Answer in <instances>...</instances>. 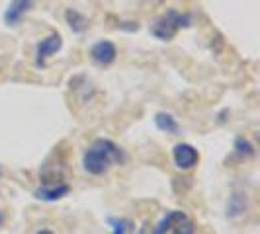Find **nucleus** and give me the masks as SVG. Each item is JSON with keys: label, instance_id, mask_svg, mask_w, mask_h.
Instances as JSON below:
<instances>
[{"label": "nucleus", "instance_id": "nucleus-1", "mask_svg": "<svg viewBox=\"0 0 260 234\" xmlns=\"http://www.w3.org/2000/svg\"><path fill=\"white\" fill-rule=\"evenodd\" d=\"M125 160L123 150L110 139H96L82 154V166L92 176H102L114 164H121Z\"/></svg>", "mask_w": 260, "mask_h": 234}, {"label": "nucleus", "instance_id": "nucleus-2", "mask_svg": "<svg viewBox=\"0 0 260 234\" xmlns=\"http://www.w3.org/2000/svg\"><path fill=\"white\" fill-rule=\"evenodd\" d=\"M190 24H192V18H190L188 14H180V12H176V10H169V12L162 14L155 24H153L151 33H153L155 37L160 39V41H169V39H172L176 33H178V29L190 27Z\"/></svg>", "mask_w": 260, "mask_h": 234}, {"label": "nucleus", "instance_id": "nucleus-3", "mask_svg": "<svg viewBox=\"0 0 260 234\" xmlns=\"http://www.w3.org/2000/svg\"><path fill=\"white\" fill-rule=\"evenodd\" d=\"M61 47H63V37L59 33H51L49 37L41 39L36 45V65L45 66L47 59L57 51H61Z\"/></svg>", "mask_w": 260, "mask_h": 234}, {"label": "nucleus", "instance_id": "nucleus-4", "mask_svg": "<svg viewBox=\"0 0 260 234\" xmlns=\"http://www.w3.org/2000/svg\"><path fill=\"white\" fill-rule=\"evenodd\" d=\"M172 158H174L176 168L190 170V168H194L196 164H198L200 154H198V150H196L192 144L180 143V144H176V146L172 148Z\"/></svg>", "mask_w": 260, "mask_h": 234}, {"label": "nucleus", "instance_id": "nucleus-5", "mask_svg": "<svg viewBox=\"0 0 260 234\" xmlns=\"http://www.w3.org/2000/svg\"><path fill=\"white\" fill-rule=\"evenodd\" d=\"M90 57H92V61H94L96 65L108 66V65H112V63L116 61L117 49H116V45H114L112 41L102 39V41H98V43H94V45H92Z\"/></svg>", "mask_w": 260, "mask_h": 234}, {"label": "nucleus", "instance_id": "nucleus-6", "mask_svg": "<svg viewBox=\"0 0 260 234\" xmlns=\"http://www.w3.org/2000/svg\"><path fill=\"white\" fill-rule=\"evenodd\" d=\"M34 6V0H12L10 6L4 12V22L6 26H18L22 22V18L29 12V8Z\"/></svg>", "mask_w": 260, "mask_h": 234}, {"label": "nucleus", "instance_id": "nucleus-7", "mask_svg": "<svg viewBox=\"0 0 260 234\" xmlns=\"http://www.w3.org/2000/svg\"><path fill=\"white\" fill-rule=\"evenodd\" d=\"M71 191V187L67 183H57V185H43V187H38L34 195L41 199V201H59L63 199L67 193Z\"/></svg>", "mask_w": 260, "mask_h": 234}, {"label": "nucleus", "instance_id": "nucleus-8", "mask_svg": "<svg viewBox=\"0 0 260 234\" xmlns=\"http://www.w3.org/2000/svg\"><path fill=\"white\" fill-rule=\"evenodd\" d=\"M188 219V215L186 213H182V211H169L162 219H160V222L155 226V230H153V234H167L170 232L178 222H182Z\"/></svg>", "mask_w": 260, "mask_h": 234}, {"label": "nucleus", "instance_id": "nucleus-9", "mask_svg": "<svg viewBox=\"0 0 260 234\" xmlns=\"http://www.w3.org/2000/svg\"><path fill=\"white\" fill-rule=\"evenodd\" d=\"M65 18H67L69 27H71L75 33H82V31H86V27H88V20H86V16H82L78 10L69 8V10L65 12Z\"/></svg>", "mask_w": 260, "mask_h": 234}, {"label": "nucleus", "instance_id": "nucleus-10", "mask_svg": "<svg viewBox=\"0 0 260 234\" xmlns=\"http://www.w3.org/2000/svg\"><path fill=\"white\" fill-rule=\"evenodd\" d=\"M247 211V197L243 193H235L231 195V199H229V203H227V217H239V215H243Z\"/></svg>", "mask_w": 260, "mask_h": 234}, {"label": "nucleus", "instance_id": "nucleus-11", "mask_svg": "<svg viewBox=\"0 0 260 234\" xmlns=\"http://www.w3.org/2000/svg\"><path fill=\"white\" fill-rule=\"evenodd\" d=\"M155 123H156V127H158L160 131H165V133L178 135V131H180V125H178V121H176L174 117L170 115V113H156V115H155Z\"/></svg>", "mask_w": 260, "mask_h": 234}, {"label": "nucleus", "instance_id": "nucleus-12", "mask_svg": "<svg viewBox=\"0 0 260 234\" xmlns=\"http://www.w3.org/2000/svg\"><path fill=\"white\" fill-rule=\"evenodd\" d=\"M235 152L239 156H252L254 154V146L252 143L245 139V137H239L237 141H235Z\"/></svg>", "mask_w": 260, "mask_h": 234}, {"label": "nucleus", "instance_id": "nucleus-13", "mask_svg": "<svg viewBox=\"0 0 260 234\" xmlns=\"http://www.w3.org/2000/svg\"><path fill=\"white\" fill-rule=\"evenodd\" d=\"M110 222V226H112V232L110 234H127L129 230L131 222L125 221V219H116V217H112V219H108Z\"/></svg>", "mask_w": 260, "mask_h": 234}, {"label": "nucleus", "instance_id": "nucleus-14", "mask_svg": "<svg viewBox=\"0 0 260 234\" xmlns=\"http://www.w3.org/2000/svg\"><path fill=\"white\" fill-rule=\"evenodd\" d=\"M172 234H196V224L190 219H186L172 228Z\"/></svg>", "mask_w": 260, "mask_h": 234}, {"label": "nucleus", "instance_id": "nucleus-15", "mask_svg": "<svg viewBox=\"0 0 260 234\" xmlns=\"http://www.w3.org/2000/svg\"><path fill=\"white\" fill-rule=\"evenodd\" d=\"M38 234H55V232H51V230H47V228H45V230H39Z\"/></svg>", "mask_w": 260, "mask_h": 234}, {"label": "nucleus", "instance_id": "nucleus-16", "mask_svg": "<svg viewBox=\"0 0 260 234\" xmlns=\"http://www.w3.org/2000/svg\"><path fill=\"white\" fill-rule=\"evenodd\" d=\"M2 221H4V213L0 211V224H2Z\"/></svg>", "mask_w": 260, "mask_h": 234}]
</instances>
